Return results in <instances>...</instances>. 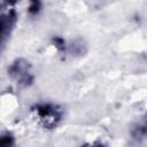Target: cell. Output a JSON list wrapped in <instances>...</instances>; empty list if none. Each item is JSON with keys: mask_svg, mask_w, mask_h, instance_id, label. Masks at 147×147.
Here are the masks:
<instances>
[{"mask_svg": "<svg viewBox=\"0 0 147 147\" xmlns=\"http://www.w3.org/2000/svg\"><path fill=\"white\" fill-rule=\"evenodd\" d=\"M39 9H40V0H30L29 11L31 14H37Z\"/></svg>", "mask_w": 147, "mask_h": 147, "instance_id": "3", "label": "cell"}, {"mask_svg": "<svg viewBox=\"0 0 147 147\" xmlns=\"http://www.w3.org/2000/svg\"><path fill=\"white\" fill-rule=\"evenodd\" d=\"M13 141V138L11 137H0V146H8L10 145Z\"/></svg>", "mask_w": 147, "mask_h": 147, "instance_id": "4", "label": "cell"}, {"mask_svg": "<svg viewBox=\"0 0 147 147\" xmlns=\"http://www.w3.org/2000/svg\"><path fill=\"white\" fill-rule=\"evenodd\" d=\"M13 18H15V17L11 16V15H5V16L0 17V41H1L2 37L6 34L7 29L11 25V20Z\"/></svg>", "mask_w": 147, "mask_h": 147, "instance_id": "2", "label": "cell"}, {"mask_svg": "<svg viewBox=\"0 0 147 147\" xmlns=\"http://www.w3.org/2000/svg\"><path fill=\"white\" fill-rule=\"evenodd\" d=\"M37 114L41 117V118H52V121L55 123V121H57L59 118V114L57 110L54 106L52 105H41L37 107Z\"/></svg>", "mask_w": 147, "mask_h": 147, "instance_id": "1", "label": "cell"}]
</instances>
